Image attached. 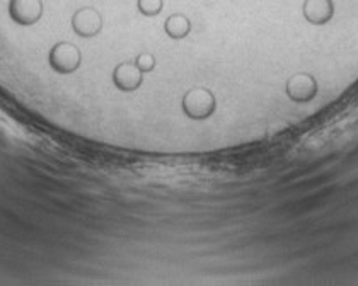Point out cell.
Segmentation results:
<instances>
[{
	"label": "cell",
	"instance_id": "1",
	"mask_svg": "<svg viewBox=\"0 0 358 286\" xmlns=\"http://www.w3.org/2000/svg\"><path fill=\"white\" fill-rule=\"evenodd\" d=\"M319 84L310 73H295L285 82V94L292 103L306 104L316 99Z\"/></svg>",
	"mask_w": 358,
	"mask_h": 286
},
{
	"label": "cell",
	"instance_id": "2",
	"mask_svg": "<svg viewBox=\"0 0 358 286\" xmlns=\"http://www.w3.org/2000/svg\"><path fill=\"white\" fill-rule=\"evenodd\" d=\"M72 24L77 34L84 38H91L96 36L103 29V17L94 7H83V9L73 14Z\"/></svg>",
	"mask_w": 358,
	"mask_h": 286
},
{
	"label": "cell",
	"instance_id": "3",
	"mask_svg": "<svg viewBox=\"0 0 358 286\" xmlns=\"http://www.w3.org/2000/svg\"><path fill=\"white\" fill-rule=\"evenodd\" d=\"M302 15L309 24L326 26L334 17L333 0H303Z\"/></svg>",
	"mask_w": 358,
	"mask_h": 286
},
{
	"label": "cell",
	"instance_id": "4",
	"mask_svg": "<svg viewBox=\"0 0 358 286\" xmlns=\"http://www.w3.org/2000/svg\"><path fill=\"white\" fill-rule=\"evenodd\" d=\"M164 31L171 40H182L192 31V21L185 14H171L164 22Z\"/></svg>",
	"mask_w": 358,
	"mask_h": 286
},
{
	"label": "cell",
	"instance_id": "5",
	"mask_svg": "<svg viewBox=\"0 0 358 286\" xmlns=\"http://www.w3.org/2000/svg\"><path fill=\"white\" fill-rule=\"evenodd\" d=\"M138 13L145 17H154L159 15L164 9V0H137Z\"/></svg>",
	"mask_w": 358,
	"mask_h": 286
}]
</instances>
